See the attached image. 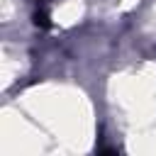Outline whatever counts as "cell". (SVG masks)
<instances>
[{
	"instance_id": "6da1fadb",
	"label": "cell",
	"mask_w": 156,
	"mask_h": 156,
	"mask_svg": "<svg viewBox=\"0 0 156 156\" xmlns=\"http://www.w3.org/2000/svg\"><path fill=\"white\" fill-rule=\"evenodd\" d=\"M37 2H39V0H37Z\"/></svg>"
}]
</instances>
